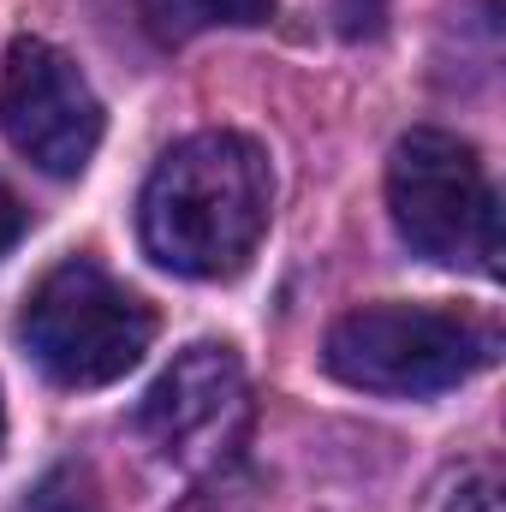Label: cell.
Masks as SVG:
<instances>
[{
    "instance_id": "1",
    "label": "cell",
    "mask_w": 506,
    "mask_h": 512,
    "mask_svg": "<svg viewBox=\"0 0 506 512\" xmlns=\"http://www.w3.org/2000/svg\"><path fill=\"white\" fill-rule=\"evenodd\" d=\"M274 209L268 155L239 131H191L173 143L137 203L143 251L185 280H233L256 256Z\"/></svg>"
},
{
    "instance_id": "2",
    "label": "cell",
    "mask_w": 506,
    "mask_h": 512,
    "mask_svg": "<svg viewBox=\"0 0 506 512\" xmlns=\"http://www.w3.org/2000/svg\"><path fill=\"white\" fill-rule=\"evenodd\" d=\"M495 358L501 334L459 304H358L322 340V370L381 399H435Z\"/></svg>"
},
{
    "instance_id": "3",
    "label": "cell",
    "mask_w": 506,
    "mask_h": 512,
    "mask_svg": "<svg viewBox=\"0 0 506 512\" xmlns=\"http://www.w3.org/2000/svg\"><path fill=\"white\" fill-rule=\"evenodd\" d=\"M18 334H24V352L36 358V370L48 382L108 387L126 370H137V358L149 352L155 310L131 286H120L102 262L66 256L24 298Z\"/></svg>"
},
{
    "instance_id": "4",
    "label": "cell",
    "mask_w": 506,
    "mask_h": 512,
    "mask_svg": "<svg viewBox=\"0 0 506 512\" xmlns=\"http://www.w3.org/2000/svg\"><path fill=\"white\" fill-rule=\"evenodd\" d=\"M387 209L423 262L501 274V203L465 137L435 126L405 131L387 155Z\"/></svg>"
},
{
    "instance_id": "5",
    "label": "cell",
    "mask_w": 506,
    "mask_h": 512,
    "mask_svg": "<svg viewBox=\"0 0 506 512\" xmlns=\"http://www.w3.org/2000/svg\"><path fill=\"white\" fill-rule=\"evenodd\" d=\"M137 429L185 477H209L233 465L251 435V382H245L239 352L221 340L185 346L143 393Z\"/></svg>"
},
{
    "instance_id": "6",
    "label": "cell",
    "mask_w": 506,
    "mask_h": 512,
    "mask_svg": "<svg viewBox=\"0 0 506 512\" xmlns=\"http://www.w3.org/2000/svg\"><path fill=\"white\" fill-rule=\"evenodd\" d=\"M102 102L90 90V78L78 72V60L42 36H18L6 48L0 66V131L6 143L54 173V179H78L102 143Z\"/></svg>"
},
{
    "instance_id": "7",
    "label": "cell",
    "mask_w": 506,
    "mask_h": 512,
    "mask_svg": "<svg viewBox=\"0 0 506 512\" xmlns=\"http://www.w3.org/2000/svg\"><path fill=\"white\" fill-rule=\"evenodd\" d=\"M274 0H143V24L161 42H191L203 30H245V24H268Z\"/></svg>"
},
{
    "instance_id": "8",
    "label": "cell",
    "mask_w": 506,
    "mask_h": 512,
    "mask_svg": "<svg viewBox=\"0 0 506 512\" xmlns=\"http://www.w3.org/2000/svg\"><path fill=\"white\" fill-rule=\"evenodd\" d=\"M18 512H102V489H96V471L90 465H54Z\"/></svg>"
},
{
    "instance_id": "9",
    "label": "cell",
    "mask_w": 506,
    "mask_h": 512,
    "mask_svg": "<svg viewBox=\"0 0 506 512\" xmlns=\"http://www.w3.org/2000/svg\"><path fill=\"white\" fill-rule=\"evenodd\" d=\"M447 512H501V477H495L489 465L471 471V477H459V489H453Z\"/></svg>"
},
{
    "instance_id": "10",
    "label": "cell",
    "mask_w": 506,
    "mask_h": 512,
    "mask_svg": "<svg viewBox=\"0 0 506 512\" xmlns=\"http://www.w3.org/2000/svg\"><path fill=\"white\" fill-rule=\"evenodd\" d=\"M334 18L346 36H376L387 18V0H334Z\"/></svg>"
},
{
    "instance_id": "11",
    "label": "cell",
    "mask_w": 506,
    "mask_h": 512,
    "mask_svg": "<svg viewBox=\"0 0 506 512\" xmlns=\"http://www.w3.org/2000/svg\"><path fill=\"white\" fill-rule=\"evenodd\" d=\"M18 239H24V209H18V197L0 185V256L12 251Z\"/></svg>"
},
{
    "instance_id": "12",
    "label": "cell",
    "mask_w": 506,
    "mask_h": 512,
    "mask_svg": "<svg viewBox=\"0 0 506 512\" xmlns=\"http://www.w3.org/2000/svg\"><path fill=\"white\" fill-rule=\"evenodd\" d=\"M0 441H6V405H0Z\"/></svg>"
}]
</instances>
